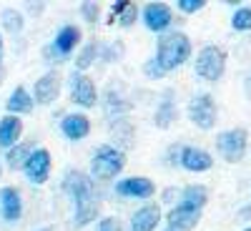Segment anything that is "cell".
<instances>
[{"instance_id":"cell-1","label":"cell","mask_w":251,"mask_h":231,"mask_svg":"<svg viewBox=\"0 0 251 231\" xmlns=\"http://www.w3.org/2000/svg\"><path fill=\"white\" fill-rule=\"evenodd\" d=\"M188 55H191V40H188L183 33L174 30V33L161 35L158 51H156V60L163 66L166 73L178 68V66H183V63L188 60Z\"/></svg>"},{"instance_id":"cell-2","label":"cell","mask_w":251,"mask_h":231,"mask_svg":"<svg viewBox=\"0 0 251 231\" xmlns=\"http://www.w3.org/2000/svg\"><path fill=\"white\" fill-rule=\"evenodd\" d=\"M123 166H126V154L118 149V146L103 143L91 156V179L111 181V179H116L123 171Z\"/></svg>"},{"instance_id":"cell-3","label":"cell","mask_w":251,"mask_h":231,"mask_svg":"<svg viewBox=\"0 0 251 231\" xmlns=\"http://www.w3.org/2000/svg\"><path fill=\"white\" fill-rule=\"evenodd\" d=\"M226 71V53L219 46H203L196 55V76L214 83Z\"/></svg>"},{"instance_id":"cell-4","label":"cell","mask_w":251,"mask_h":231,"mask_svg":"<svg viewBox=\"0 0 251 231\" xmlns=\"http://www.w3.org/2000/svg\"><path fill=\"white\" fill-rule=\"evenodd\" d=\"M246 146H249V136L244 128H231V131H224L216 136V149L219 156L226 163H239L246 154Z\"/></svg>"},{"instance_id":"cell-5","label":"cell","mask_w":251,"mask_h":231,"mask_svg":"<svg viewBox=\"0 0 251 231\" xmlns=\"http://www.w3.org/2000/svg\"><path fill=\"white\" fill-rule=\"evenodd\" d=\"M80 43V28L78 26H63L58 33H55V38H53V43L46 48V58H55V60H66L73 51H75V46Z\"/></svg>"},{"instance_id":"cell-6","label":"cell","mask_w":251,"mask_h":231,"mask_svg":"<svg viewBox=\"0 0 251 231\" xmlns=\"http://www.w3.org/2000/svg\"><path fill=\"white\" fill-rule=\"evenodd\" d=\"M188 118H191L199 128L203 131H211L216 126V103L208 93H201V96H194L188 101Z\"/></svg>"},{"instance_id":"cell-7","label":"cell","mask_w":251,"mask_h":231,"mask_svg":"<svg viewBox=\"0 0 251 231\" xmlns=\"http://www.w3.org/2000/svg\"><path fill=\"white\" fill-rule=\"evenodd\" d=\"M50 166H53L50 151H48V149H35V151L28 156L25 166H23V174H25V179H28L30 183L43 186V183L50 179Z\"/></svg>"},{"instance_id":"cell-8","label":"cell","mask_w":251,"mask_h":231,"mask_svg":"<svg viewBox=\"0 0 251 231\" xmlns=\"http://www.w3.org/2000/svg\"><path fill=\"white\" fill-rule=\"evenodd\" d=\"M63 191H66L75 204L80 201H88V199H96V191H93V179L86 176L83 171H68L66 179H63Z\"/></svg>"},{"instance_id":"cell-9","label":"cell","mask_w":251,"mask_h":231,"mask_svg":"<svg viewBox=\"0 0 251 231\" xmlns=\"http://www.w3.org/2000/svg\"><path fill=\"white\" fill-rule=\"evenodd\" d=\"M166 221H169V229H174V231H191V229H196V224L201 221V208L178 201L171 211H169Z\"/></svg>"},{"instance_id":"cell-10","label":"cell","mask_w":251,"mask_h":231,"mask_svg":"<svg viewBox=\"0 0 251 231\" xmlns=\"http://www.w3.org/2000/svg\"><path fill=\"white\" fill-rule=\"evenodd\" d=\"M71 101L75 103V106L93 108L96 101H98V91H96L93 78H88L86 73L73 76V80H71Z\"/></svg>"},{"instance_id":"cell-11","label":"cell","mask_w":251,"mask_h":231,"mask_svg":"<svg viewBox=\"0 0 251 231\" xmlns=\"http://www.w3.org/2000/svg\"><path fill=\"white\" fill-rule=\"evenodd\" d=\"M116 194L123 199H151L156 194V183L146 176H128L116 183Z\"/></svg>"},{"instance_id":"cell-12","label":"cell","mask_w":251,"mask_h":231,"mask_svg":"<svg viewBox=\"0 0 251 231\" xmlns=\"http://www.w3.org/2000/svg\"><path fill=\"white\" fill-rule=\"evenodd\" d=\"M60 96V76L55 71H48L46 76H40L33 86V101L40 106H48Z\"/></svg>"},{"instance_id":"cell-13","label":"cell","mask_w":251,"mask_h":231,"mask_svg":"<svg viewBox=\"0 0 251 231\" xmlns=\"http://www.w3.org/2000/svg\"><path fill=\"white\" fill-rule=\"evenodd\" d=\"M171 18H174V13L166 3H149L143 8V23L153 33H163L171 26Z\"/></svg>"},{"instance_id":"cell-14","label":"cell","mask_w":251,"mask_h":231,"mask_svg":"<svg viewBox=\"0 0 251 231\" xmlns=\"http://www.w3.org/2000/svg\"><path fill=\"white\" fill-rule=\"evenodd\" d=\"M181 166L186 171H194V174H203L214 166V158L208 156L203 149H196V146H186L181 149V156H178Z\"/></svg>"},{"instance_id":"cell-15","label":"cell","mask_w":251,"mask_h":231,"mask_svg":"<svg viewBox=\"0 0 251 231\" xmlns=\"http://www.w3.org/2000/svg\"><path fill=\"white\" fill-rule=\"evenodd\" d=\"M0 214L5 221H18L23 216V199L15 186H5L0 188Z\"/></svg>"},{"instance_id":"cell-16","label":"cell","mask_w":251,"mask_h":231,"mask_svg":"<svg viewBox=\"0 0 251 231\" xmlns=\"http://www.w3.org/2000/svg\"><path fill=\"white\" fill-rule=\"evenodd\" d=\"M161 224V206L158 204H146L131 216V231H156Z\"/></svg>"},{"instance_id":"cell-17","label":"cell","mask_w":251,"mask_h":231,"mask_svg":"<svg viewBox=\"0 0 251 231\" xmlns=\"http://www.w3.org/2000/svg\"><path fill=\"white\" fill-rule=\"evenodd\" d=\"M60 131L68 141H83L91 133V121L83 113H68L66 118L60 121Z\"/></svg>"},{"instance_id":"cell-18","label":"cell","mask_w":251,"mask_h":231,"mask_svg":"<svg viewBox=\"0 0 251 231\" xmlns=\"http://www.w3.org/2000/svg\"><path fill=\"white\" fill-rule=\"evenodd\" d=\"M20 136H23V121L20 116H3L0 118V149H13V146L20 143Z\"/></svg>"},{"instance_id":"cell-19","label":"cell","mask_w":251,"mask_h":231,"mask_svg":"<svg viewBox=\"0 0 251 231\" xmlns=\"http://www.w3.org/2000/svg\"><path fill=\"white\" fill-rule=\"evenodd\" d=\"M33 103H35L33 93L25 86H18L5 101V111H8V116H23V113L33 111Z\"/></svg>"},{"instance_id":"cell-20","label":"cell","mask_w":251,"mask_h":231,"mask_svg":"<svg viewBox=\"0 0 251 231\" xmlns=\"http://www.w3.org/2000/svg\"><path fill=\"white\" fill-rule=\"evenodd\" d=\"M153 121H156V126H161V128H169V126L176 121V103H174V93L171 91L161 98Z\"/></svg>"},{"instance_id":"cell-21","label":"cell","mask_w":251,"mask_h":231,"mask_svg":"<svg viewBox=\"0 0 251 231\" xmlns=\"http://www.w3.org/2000/svg\"><path fill=\"white\" fill-rule=\"evenodd\" d=\"M35 151V143H30V141H23V143H18V146H13V149L5 154V163H8V169H23L25 166V161H28V156Z\"/></svg>"},{"instance_id":"cell-22","label":"cell","mask_w":251,"mask_h":231,"mask_svg":"<svg viewBox=\"0 0 251 231\" xmlns=\"http://www.w3.org/2000/svg\"><path fill=\"white\" fill-rule=\"evenodd\" d=\"M98 216V199H88V201H80L75 204V226H88L91 221H96Z\"/></svg>"},{"instance_id":"cell-23","label":"cell","mask_w":251,"mask_h":231,"mask_svg":"<svg viewBox=\"0 0 251 231\" xmlns=\"http://www.w3.org/2000/svg\"><path fill=\"white\" fill-rule=\"evenodd\" d=\"M98 53H100V46L96 43V40H88V43L80 48L78 58H75V68H78V71H88L91 63L98 58Z\"/></svg>"},{"instance_id":"cell-24","label":"cell","mask_w":251,"mask_h":231,"mask_svg":"<svg viewBox=\"0 0 251 231\" xmlns=\"http://www.w3.org/2000/svg\"><path fill=\"white\" fill-rule=\"evenodd\" d=\"M181 201H183V204H191V206H196V208H203L206 201H208L206 186H186Z\"/></svg>"},{"instance_id":"cell-25","label":"cell","mask_w":251,"mask_h":231,"mask_svg":"<svg viewBox=\"0 0 251 231\" xmlns=\"http://www.w3.org/2000/svg\"><path fill=\"white\" fill-rule=\"evenodd\" d=\"M128 108H131V103L126 101V98H121L118 91H111L106 96V111H108V116H126V113H128Z\"/></svg>"},{"instance_id":"cell-26","label":"cell","mask_w":251,"mask_h":231,"mask_svg":"<svg viewBox=\"0 0 251 231\" xmlns=\"http://www.w3.org/2000/svg\"><path fill=\"white\" fill-rule=\"evenodd\" d=\"M3 28L10 30L13 35H18L20 30H23V15H20L18 10H13V8H5L3 10Z\"/></svg>"},{"instance_id":"cell-27","label":"cell","mask_w":251,"mask_h":231,"mask_svg":"<svg viewBox=\"0 0 251 231\" xmlns=\"http://www.w3.org/2000/svg\"><path fill=\"white\" fill-rule=\"evenodd\" d=\"M234 30H251V8H239L231 15Z\"/></svg>"},{"instance_id":"cell-28","label":"cell","mask_w":251,"mask_h":231,"mask_svg":"<svg viewBox=\"0 0 251 231\" xmlns=\"http://www.w3.org/2000/svg\"><path fill=\"white\" fill-rule=\"evenodd\" d=\"M98 55H100L103 60H121V58H123V43H121V40H116V43H108L106 51H100Z\"/></svg>"},{"instance_id":"cell-29","label":"cell","mask_w":251,"mask_h":231,"mask_svg":"<svg viewBox=\"0 0 251 231\" xmlns=\"http://www.w3.org/2000/svg\"><path fill=\"white\" fill-rule=\"evenodd\" d=\"M143 73H146V78H163V76H166L163 66H161L156 58H151V60L143 63Z\"/></svg>"},{"instance_id":"cell-30","label":"cell","mask_w":251,"mask_h":231,"mask_svg":"<svg viewBox=\"0 0 251 231\" xmlns=\"http://www.w3.org/2000/svg\"><path fill=\"white\" fill-rule=\"evenodd\" d=\"M96 231H123V229H121V221L116 216H106V219L98 221Z\"/></svg>"},{"instance_id":"cell-31","label":"cell","mask_w":251,"mask_h":231,"mask_svg":"<svg viewBox=\"0 0 251 231\" xmlns=\"http://www.w3.org/2000/svg\"><path fill=\"white\" fill-rule=\"evenodd\" d=\"M80 15L88 20V23H96L98 20V3H80Z\"/></svg>"},{"instance_id":"cell-32","label":"cell","mask_w":251,"mask_h":231,"mask_svg":"<svg viewBox=\"0 0 251 231\" xmlns=\"http://www.w3.org/2000/svg\"><path fill=\"white\" fill-rule=\"evenodd\" d=\"M203 5H206L203 0H178V3H176V8L183 10V13H196V10H201Z\"/></svg>"},{"instance_id":"cell-33","label":"cell","mask_w":251,"mask_h":231,"mask_svg":"<svg viewBox=\"0 0 251 231\" xmlns=\"http://www.w3.org/2000/svg\"><path fill=\"white\" fill-rule=\"evenodd\" d=\"M136 18H138V8H136V5L131 3V8L126 10V13H123L121 18H118V23H121L123 28H131V26L136 23Z\"/></svg>"},{"instance_id":"cell-34","label":"cell","mask_w":251,"mask_h":231,"mask_svg":"<svg viewBox=\"0 0 251 231\" xmlns=\"http://www.w3.org/2000/svg\"><path fill=\"white\" fill-rule=\"evenodd\" d=\"M128 8H131V3H128V0H118V3H113V8H111L113 13H111V18H108V20H116V18H121V15H123L126 10H128Z\"/></svg>"},{"instance_id":"cell-35","label":"cell","mask_w":251,"mask_h":231,"mask_svg":"<svg viewBox=\"0 0 251 231\" xmlns=\"http://www.w3.org/2000/svg\"><path fill=\"white\" fill-rule=\"evenodd\" d=\"M40 10H43V3H38V5H30V13H33V15H38Z\"/></svg>"},{"instance_id":"cell-36","label":"cell","mask_w":251,"mask_h":231,"mask_svg":"<svg viewBox=\"0 0 251 231\" xmlns=\"http://www.w3.org/2000/svg\"><path fill=\"white\" fill-rule=\"evenodd\" d=\"M246 91H249V98H251V76L246 78Z\"/></svg>"},{"instance_id":"cell-37","label":"cell","mask_w":251,"mask_h":231,"mask_svg":"<svg viewBox=\"0 0 251 231\" xmlns=\"http://www.w3.org/2000/svg\"><path fill=\"white\" fill-rule=\"evenodd\" d=\"M0 60H3V35H0Z\"/></svg>"},{"instance_id":"cell-38","label":"cell","mask_w":251,"mask_h":231,"mask_svg":"<svg viewBox=\"0 0 251 231\" xmlns=\"http://www.w3.org/2000/svg\"><path fill=\"white\" fill-rule=\"evenodd\" d=\"M3 78H5V71H3V66H0V83H3Z\"/></svg>"},{"instance_id":"cell-39","label":"cell","mask_w":251,"mask_h":231,"mask_svg":"<svg viewBox=\"0 0 251 231\" xmlns=\"http://www.w3.org/2000/svg\"><path fill=\"white\" fill-rule=\"evenodd\" d=\"M38 231H53V226H43V229H38Z\"/></svg>"},{"instance_id":"cell-40","label":"cell","mask_w":251,"mask_h":231,"mask_svg":"<svg viewBox=\"0 0 251 231\" xmlns=\"http://www.w3.org/2000/svg\"><path fill=\"white\" fill-rule=\"evenodd\" d=\"M0 179H3V166H0Z\"/></svg>"},{"instance_id":"cell-41","label":"cell","mask_w":251,"mask_h":231,"mask_svg":"<svg viewBox=\"0 0 251 231\" xmlns=\"http://www.w3.org/2000/svg\"><path fill=\"white\" fill-rule=\"evenodd\" d=\"M244 231H251V226H249V229H244Z\"/></svg>"},{"instance_id":"cell-42","label":"cell","mask_w":251,"mask_h":231,"mask_svg":"<svg viewBox=\"0 0 251 231\" xmlns=\"http://www.w3.org/2000/svg\"><path fill=\"white\" fill-rule=\"evenodd\" d=\"M166 231H174V229H166Z\"/></svg>"}]
</instances>
